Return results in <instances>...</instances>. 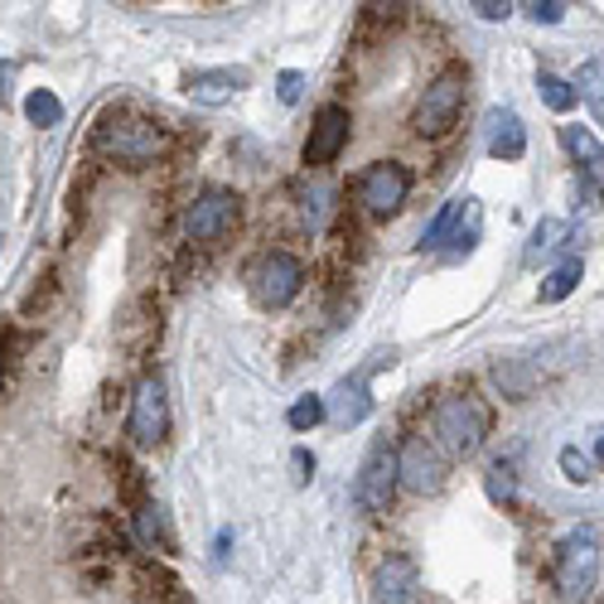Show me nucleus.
Returning a JSON list of instances; mask_svg holds the SVG:
<instances>
[{
	"mask_svg": "<svg viewBox=\"0 0 604 604\" xmlns=\"http://www.w3.org/2000/svg\"><path fill=\"white\" fill-rule=\"evenodd\" d=\"M465 97H469V73L465 63H450V68H440L436 78L426 83V92H420L416 112H412V131L420 140H440L455 131L460 112H465Z\"/></svg>",
	"mask_w": 604,
	"mask_h": 604,
	"instance_id": "obj_3",
	"label": "nucleus"
},
{
	"mask_svg": "<svg viewBox=\"0 0 604 604\" xmlns=\"http://www.w3.org/2000/svg\"><path fill=\"white\" fill-rule=\"evenodd\" d=\"M469 203L474 199H450L445 209L436 213V218H430V228L420 232V247H426V252H436L440 242H450V237L460 232V223H465V213H469Z\"/></svg>",
	"mask_w": 604,
	"mask_h": 604,
	"instance_id": "obj_19",
	"label": "nucleus"
},
{
	"mask_svg": "<svg viewBox=\"0 0 604 604\" xmlns=\"http://www.w3.org/2000/svg\"><path fill=\"white\" fill-rule=\"evenodd\" d=\"M295 213L310 232H325L329 213H334V185L325 175H305L295 179Z\"/></svg>",
	"mask_w": 604,
	"mask_h": 604,
	"instance_id": "obj_14",
	"label": "nucleus"
},
{
	"mask_svg": "<svg viewBox=\"0 0 604 604\" xmlns=\"http://www.w3.org/2000/svg\"><path fill=\"white\" fill-rule=\"evenodd\" d=\"M136 537L146 542V552H160V556H175V527H169V513L160 508L155 499L136 503Z\"/></svg>",
	"mask_w": 604,
	"mask_h": 604,
	"instance_id": "obj_16",
	"label": "nucleus"
},
{
	"mask_svg": "<svg viewBox=\"0 0 604 604\" xmlns=\"http://www.w3.org/2000/svg\"><path fill=\"white\" fill-rule=\"evenodd\" d=\"M576 286H580V256H566V262H561L556 272L542 280V305H561V300H566Z\"/></svg>",
	"mask_w": 604,
	"mask_h": 604,
	"instance_id": "obj_23",
	"label": "nucleus"
},
{
	"mask_svg": "<svg viewBox=\"0 0 604 604\" xmlns=\"http://www.w3.org/2000/svg\"><path fill=\"white\" fill-rule=\"evenodd\" d=\"M483 489H489L493 503H513L517 499V474H513V465H489V474H483Z\"/></svg>",
	"mask_w": 604,
	"mask_h": 604,
	"instance_id": "obj_27",
	"label": "nucleus"
},
{
	"mask_svg": "<svg viewBox=\"0 0 604 604\" xmlns=\"http://www.w3.org/2000/svg\"><path fill=\"white\" fill-rule=\"evenodd\" d=\"M237 223H242V193L228 185H209L193 193L185 209V242L213 247V242H223Z\"/></svg>",
	"mask_w": 604,
	"mask_h": 604,
	"instance_id": "obj_4",
	"label": "nucleus"
},
{
	"mask_svg": "<svg viewBox=\"0 0 604 604\" xmlns=\"http://www.w3.org/2000/svg\"><path fill=\"white\" fill-rule=\"evenodd\" d=\"M474 15H479V20H508L513 5H508V0H479V5H474Z\"/></svg>",
	"mask_w": 604,
	"mask_h": 604,
	"instance_id": "obj_31",
	"label": "nucleus"
},
{
	"mask_svg": "<svg viewBox=\"0 0 604 604\" xmlns=\"http://www.w3.org/2000/svg\"><path fill=\"white\" fill-rule=\"evenodd\" d=\"M537 92H542V102L552 112H570L576 106V88L566 78H556V73H537Z\"/></svg>",
	"mask_w": 604,
	"mask_h": 604,
	"instance_id": "obj_25",
	"label": "nucleus"
},
{
	"mask_svg": "<svg viewBox=\"0 0 604 604\" xmlns=\"http://www.w3.org/2000/svg\"><path fill=\"white\" fill-rule=\"evenodd\" d=\"M310 474H315V455H310V450H295V483H305Z\"/></svg>",
	"mask_w": 604,
	"mask_h": 604,
	"instance_id": "obj_32",
	"label": "nucleus"
},
{
	"mask_svg": "<svg viewBox=\"0 0 604 604\" xmlns=\"http://www.w3.org/2000/svg\"><path fill=\"white\" fill-rule=\"evenodd\" d=\"M247 286H252V300L262 310H286L305 286V262L295 252H286V247H272V252H262L252 262Z\"/></svg>",
	"mask_w": 604,
	"mask_h": 604,
	"instance_id": "obj_6",
	"label": "nucleus"
},
{
	"mask_svg": "<svg viewBox=\"0 0 604 604\" xmlns=\"http://www.w3.org/2000/svg\"><path fill=\"white\" fill-rule=\"evenodd\" d=\"M416 595V561L406 552H392L373 570V600L377 604H412Z\"/></svg>",
	"mask_w": 604,
	"mask_h": 604,
	"instance_id": "obj_12",
	"label": "nucleus"
},
{
	"mask_svg": "<svg viewBox=\"0 0 604 604\" xmlns=\"http://www.w3.org/2000/svg\"><path fill=\"white\" fill-rule=\"evenodd\" d=\"M489 155L493 160H523L527 155V131L517 112H493L489 116Z\"/></svg>",
	"mask_w": 604,
	"mask_h": 604,
	"instance_id": "obj_17",
	"label": "nucleus"
},
{
	"mask_svg": "<svg viewBox=\"0 0 604 604\" xmlns=\"http://www.w3.org/2000/svg\"><path fill=\"white\" fill-rule=\"evenodd\" d=\"M0 382H5V363H0Z\"/></svg>",
	"mask_w": 604,
	"mask_h": 604,
	"instance_id": "obj_33",
	"label": "nucleus"
},
{
	"mask_svg": "<svg viewBox=\"0 0 604 604\" xmlns=\"http://www.w3.org/2000/svg\"><path fill=\"white\" fill-rule=\"evenodd\" d=\"M397 483H402L406 493H416V499L440 493L445 489V455H440L430 440L412 436L402 450H397Z\"/></svg>",
	"mask_w": 604,
	"mask_h": 604,
	"instance_id": "obj_10",
	"label": "nucleus"
},
{
	"mask_svg": "<svg viewBox=\"0 0 604 604\" xmlns=\"http://www.w3.org/2000/svg\"><path fill=\"white\" fill-rule=\"evenodd\" d=\"M126 436L131 445H160L169 436V397L155 373H146L131 387V416H126Z\"/></svg>",
	"mask_w": 604,
	"mask_h": 604,
	"instance_id": "obj_8",
	"label": "nucleus"
},
{
	"mask_svg": "<svg viewBox=\"0 0 604 604\" xmlns=\"http://www.w3.org/2000/svg\"><path fill=\"white\" fill-rule=\"evenodd\" d=\"M493 382L503 387V397H513V402H523L527 392H532V382H537V373H523V363H493Z\"/></svg>",
	"mask_w": 604,
	"mask_h": 604,
	"instance_id": "obj_24",
	"label": "nucleus"
},
{
	"mask_svg": "<svg viewBox=\"0 0 604 604\" xmlns=\"http://www.w3.org/2000/svg\"><path fill=\"white\" fill-rule=\"evenodd\" d=\"M561 474H566L570 483H590L595 479V460H590L580 445H566L561 450Z\"/></svg>",
	"mask_w": 604,
	"mask_h": 604,
	"instance_id": "obj_28",
	"label": "nucleus"
},
{
	"mask_svg": "<svg viewBox=\"0 0 604 604\" xmlns=\"http://www.w3.org/2000/svg\"><path fill=\"white\" fill-rule=\"evenodd\" d=\"M92 146H97V155H106L112 165L146 169V165H155V160H165L169 126H160L155 116H136V112H102L92 126Z\"/></svg>",
	"mask_w": 604,
	"mask_h": 604,
	"instance_id": "obj_1",
	"label": "nucleus"
},
{
	"mask_svg": "<svg viewBox=\"0 0 604 604\" xmlns=\"http://www.w3.org/2000/svg\"><path fill=\"white\" fill-rule=\"evenodd\" d=\"M397 445L392 440H373L368 460H363L358 469V483H353V499H358L363 513H387L397 499Z\"/></svg>",
	"mask_w": 604,
	"mask_h": 604,
	"instance_id": "obj_9",
	"label": "nucleus"
},
{
	"mask_svg": "<svg viewBox=\"0 0 604 604\" xmlns=\"http://www.w3.org/2000/svg\"><path fill=\"white\" fill-rule=\"evenodd\" d=\"M430 430H436V440H430V445L445 450V455H455V460H465V455H474V450L483 445V440H489L493 412H489V402H483V397L450 392V397H440V402H436Z\"/></svg>",
	"mask_w": 604,
	"mask_h": 604,
	"instance_id": "obj_2",
	"label": "nucleus"
},
{
	"mask_svg": "<svg viewBox=\"0 0 604 604\" xmlns=\"http://www.w3.org/2000/svg\"><path fill=\"white\" fill-rule=\"evenodd\" d=\"M353 193H358L363 213L387 218V213H397L406 203V193H412V169H406L402 160H373L358 175V189Z\"/></svg>",
	"mask_w": 604,
	"mask_h": 604,
	"instance_id": "obj_7",
	"label": "nucleus"
},
{
	"mask_svg": "<svg viewBox=\"0 0 604 604\" xmlns=\"http://www.w3.org/2000/svg\"><path fill=\"white\" fill-rule=\"evenodd\" d=\"M300 92H305V73L286 68V73H280V78H276V97H280V102H286V106H295V102H300Z\"/></svg>",
	"mask_w": 604,
	"mask_h": 604,
	"instance_id": "obj_29",
	"label": "nucleus"
},
{
	"mask_svg": "<svg viewBox=\"0 0 604 604\" xmlns=\"http://www.w3.org/2000/svg\"><path fill=\"white\" fill-rule=\"evenodd\" d=\"M349 136H353V116H349V106L329 102V106H319V112H315V126H310L305 150H300V155H305V165L325 169V165H334V160L343 155Z\"/></svg>",
	"mask_w": 604,
	"mask_h": 604,
	"instance_id": "obj_11",
	"label": "nucleus"
},
{
	"mask_svg": "<svg viewBox=\"0 0 604 604\" xmlns=\"http://www.w3.org/2000/svg\"><path fill=\"white\" fill-rule=\"evenodd\" d=\"M552 580L561 595L580 600L595 590L600 580V537L595 527H570L566 537L556 542V556H552Z\"/></svg>",
	"mask_w": 604,
	"mask_h": 604,
	"instance_id": "obj_5",
	"label": "nucleus"
},
{
	"mask_svg": "<svg viewBox=\"0 0 604 604\" xmlns=\"http://www.w3.org/2000/svg\"><path fill=\"white\" fill-rule=\"evenodd\" d=\"M368 406H373V397H368V382H363V377H343V382L325 397V416L334 426H358V420L368 416Z\"/></svg>",
	"mask_w": 604,
	"mask_h": 604,
	"instance_id": "obj_15",
	"label": "nucleus"
},
{
	"mask_svg": "<svg viewBox=\"0 0 604 604\" xmlns=\"http://www.w3.org/2000/svg\"><path fill=\"white\" fill-rule=\"evenodd\" d=\"M566 237H570L566 218H542V223H537V232H532V242H527V262H542V256L561 252V247H566Z\"/></svg>",
	"mask_w": 604,
	"mask_h": 604,
	"instance_id": "obj_20",
	"label": "nucleus"
},
{
	"mask_svg": "<svg viewBox=\"0 0 604 604\" xmlns=\"http://www.w3.org/2000/svg\"><path fill=\"white\" fill-rule=\"evenodd\" d=\"M561 146L570 150V160H576L586 175H604V146L586 126H561Z\"/></svg>",
	"mask_w": 604,
	"mask_h": 604,
	"instance_id": "obj_18",
	"label": "nucleus"
},
{
	"mask_svg": "<svg viewBox=\"0 0 604 604\" xmlns=\"http://www.w3.org/2000/svg\"><path fill=\"white\" fill-rule=\"evenodd\" d=\"M242 88H247L242 68H199V73H189V78H185V92L199 106H223V102H232Z\"/></svg>",
	"mask_w": 604,
	"mask_h": 604,
	"instance_id": "obj_13",
	"label": "nucleus"
},
{
	"mask_svg": "<svg viewBox=\"0 0 604 604\" xmlns=\"http://www.w3.org/2000/svg\"><path fill=\"white\" fill-rule=\"evenodd\" d=\"M25 122L39 126V131H49V126L63 122V102H59V97H53L49 88H35V92L25 97Z\"/></svg>",
	"mask_w": 604,
	"mask_h": 604,
	"instance_id": "obj_22",
	"label": "nucleus"
},
{
	"mask_svg": "<svg viewBox=\"0 0 604 604\" xmlns=\"http://www.w3.org/2000/svg\"><path fill=\"white\" fill-rule=\"evenodd\" d=\"M527 15H532L537 25H561V20H566V5H561V0H532Z\"/></svg>",
	"mask_w": 604,
	"mask_h": 604,
	"instance_id": "obj_30",
	"label": "nucleus"
},
{
	"mask_svg": "<svg viewBox=\"0 0 604 604\" xmlns=\"http://www.w3.org/2000/svg\"><path fill=\"white\" fill-rule=\"evenodd\" d=\"M286 420H290V430H315L319 420H325V397H315V392L300 397V402L286 412Z\"/></svg>",
	"mask_w": 604,
	"mask_h": 604,
	"instance_id": "obj_26",
	"label": "nucleus"
},
{
	"mask_svg": "<svg viewBox=\"0 0 604 604\" xmlns=\"http://www.w3.org/2000/svg\"><path fill=\"white\" fill-rule=\"evenodd\" d=\"M570 88H576L580 102H586L590 112H595L600 122H604V59H590L586 68H580V78L570 83Z\"/></svg>",
	"mask_w": 604,
	"mask_h": 604,
	"instance_id": "obj_21",
	"label": "nucleus"
}]
</instances>
